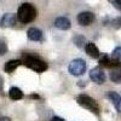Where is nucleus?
<instances>
[{
  "label": "nucleus",
  "mask_w": 121,
  "mask_h": 121,
  "mask_svg": "<svg viewBox=\"0 0 121 121\" xmlns=\"http://www.w3.org/2000/svg\"><path fill=\"white\" fill-rule=\"evenodd\" d=\"M17 17L22 23H30L36 18V9L32 4L24 3L18 7Z\"/></svg>",
  "instance_id": "1"
},
{
  "label": "nucleus",
  "mask_w": 121,
  "mask_h": 121,
  "mask_svg": "<svg viewBox=\"0 0 121 121\" xmlns=\"http://www.w3.org/2000/svg\"><path fill=\"white\" fill-rule=\"evenodd\" d=\"M23 64H26L28 68H30L36 73H43L47 69V64L44 60L39 59L38 57H33V56H26L23 58Z\"/></svg>",
  "instance_id": "2"
},
{
  "label": "nucleus",
  "mask_w": 121,
  "mask_h": 121,
  "mask_svg": "<svg viewBox=\"0 0 121 121\" xmlns=\"http://www.w3.org/2000/svg\"><path fill=\"white\" fill-rule=\"evenodd\" d=\"M76 102L79 105H81L82 108L90 110V112H92L95 114H98L99 113V105L98 103L96 102V100L93 98H91L86 95H80L76 99Z\"/></svg>",
  "instance_id": "3"
},
{
  "label": "nucleus",
  "mask_w": 121,
  "mask_h": 121,
  "mask_svg": "<svg viewBox=\"0 0 121 121\" xmlns=\"http://www.w3.org/2000/svg\"><path fill=\"white\" fill-rule=\"evenodd\" d=\"M68 70H69V73L74 75V76H79V75H82L85 73V70H86V62L84 59H74L70 62L69 67H68Z\"/></svg>",
  "instance_id": "4"
},
{
  "label": "nucleus",
  "mask_w": 121,
  "mask_h": 121,
  "mask_svg": "<svg viewBox=\"0 0 121 121\" xmlns=\"http://www.w3.org/2000/svg\"><path fill=\"white\" fill-rule=\"evenodd\" d=\"M90 79L92 80L93 82L98 84V85H102L105 82V73L103 72L102 68L96 67L90 72Z\"/></svg>",
  "instance_id": "5"
},
{
  "label": "nucleus",
  "mask_w": 121,
  "mask_h": 121,
  "mask_svg": "<svg viewBox=\"0 0 121 121\" xmlns=\"http://www.w3.org/2000/svg\"><path fill=\"white\" fill-rule=\"evenodd\" d=\"M76 19H78V22H79L80 26L86 27V26H90L91 23L95 21V15H93L92 12H88V11L80 12V13L78 15Z\"/></svg>",
  "instance_id": "6"
},
{
  "label": "nucleus",
  "mask_w": 121,
  "mask_h": 121,
  "mask_svg": "<svg viewBox=\"0 0 121 121\" xmlns=\"http://www.w3.org/2000/svg\"><path fill=\"white\" fill-rule=\"evenodd\" d=\"M17 22L16 19V16L13 13H5L1 19H0V27L1 28H11V27H15Z\"/></svg>",
  "instance_id": "7"
},
{
  "label": "nucleus",
  "mask_w": 121,
  "mask_h": 121,
  "mask_svg": "<svg viewBox=\"0 0 121 121\" xmlns=\"http://www.w3.org/2000/svg\"><path fill=\"white\" fill-rule=\"evenodd\" d=\"M28 39L32 40V41H43V32L39 28H29L27 32Z\"/></svg>",
  "instance_id": "8"
},
{
  "label": "nucleus",
  "mask_w": 121,
  "mask_h": 121,
  "mask_svg": "<svg viewBox=\"0 0 121 121\" xmlns=\"http://www.w3.org/2000/svg\"><path fill=\"white\" fill-rule=\"evenodd\" d=\"M70 26H72V23H70V21L67 17H58L55 21V27L60 30H68Z\"/></svg>",
  "instance_id": "9"
},
{
  "label": "nucleus",
  "mask_w": 121,
  "mask_h": 121,
  "mask_svg": "<svg viewBox=\"0 0 121 121\" xmlns=\"http://www.w3.org/2000/svg\"><path fill=\"white\" fill-rule=\"evenodd\" d=\"M85 51H86V53H87L91 58H98L99 55H100L98 47H97L93 43H87L86 46H85Z\"/></svg>",
  "instance_id": "10"
},
{
  "label": "nucleus",
  "mask_w": 121,
  "mask_h": 121,
  "mask_svg": "<svg viewBox=\"0 0 121 121\" xmlns=\"http://www.w3.org/2000/svg\"><path fill=\"white\" fill-rule=\"evenodd\" d=\"M108 98L113 102V104H114V107L116 108L117 112L121 113V96L117 95L116 92L110 91V92H108Z\"/></svg>",
  "instance_id": "11"
},
{
  "label": "nucleus",
  "mask_w": 121,
  "mask_h": 121,
  "mask_svg": "<svg viewBox=\"0 0 121 121\" xmlns=\"http://www.w3.org/2000/svg\"><path fill=\"white\" fill-rule=\"evenodd\" d=\"M22 64V62L21 60H18V59H11V60H9L7 63H5V65H4V70L6 73H12V72H15V69L17 68V67H19Z\"/></svg>",
  "instance_id": "12"
},
{
  "label": "nucleus",
  "mask_w": 121,
  "mask_h": 121,
  "mask_svg": "<svg viewBox=\"0 0 121 121\" xmlns=\"http://www.w3.org/2000/svg\"><path fill=\"white\" fill-rule=\"evenodd\" d=\"M99 63L102 65H105V67H109V68H115V67H120V63L117 62V60L115 59H112L110 57L108 56H103L102 58H100Z\"/></svg>",
  "instance_id": "13"
},
{
  "label": "nucleus",
  "mask_w": 121,
  "mask_h": 121,
  "mask_svg": "<svg viewBox=\"0 0 121 121\" xmlns=\"http://www.w3.org/2000/svg\"><path fill=\"white\" fill-rule=\"evenodd\" d=\"M110 80L115 84H121V67H115L110 72Z\"/></svg>",
  "instance_id": "14"
},
{
  "label": "nucleus",
  "mask_w": 121,
  "mask_h": 121,
  "mask_svg": "<svg viewBox=\"0 0 121 121\" xmlns=\"http://www.w3.org/2000/svg\"><path fill=\"white\" fill-rule=\"evenodd\" d=\"M9 96L12 100H18L23 98V92L18 87H11L9 91Z\"/></svg>",
  "instance_id": "15"
},
{
  "label": "nucleus",
  "mask_w": 121,
  "mask_h": 121,
  "mask_svg": "<svg viewBox=\"0 0 121 121\" xmlns=\"http://www.w3.org/2000/svg\"><path fill=\"white\" fill-rule=\"evenodd\" d=\"M112 57H113V59L117 60L119 63H121V47H116L114 50L113 53H112Z\"/></svg>",
  "instance_id": "16"
},
{
  "label": "nucleus",
  "mask_w": 121,
  "mask_h": 121,
  "mask_svg": "<svg viewBox=\"0 0 121 121\" xmlns=\"http://www.w3.org/2000/svg\"><path fill=\"white\" fill-rule=\"evenodd\" d=\"M6 51H7V45L5 44V41L0 40V57H1L3 55H5Z\"/></svg>",
  "instance_id": "17"
},
{
  "label": "nucleus",
  "mask_w": 121,
  "mask_h": 121,
  "mask_svg": "<svg viewBox=\"0 0 121 121\" xmlns=\"http://www.w3.org/2000/svg\"><path fill=\"white\" fill-rule=\"evenodd\" d=\"M110 1H112V4L114 5L115 9L121 10V0H110Z\"/></svg>",
  "instance_id": "18"
},
{
  "label": "nucleus",
  "mask_w": 121,
  "mask_h": 121,
  "mask_svg": "<svg viewBox=\"0 0 121 121\" xmlns=\"http://www.w3.org/2000/svg\"><path fill=\"white\" fill-rule=\"evenodd\" d=\"M112 23H113V26H115V27H121V18H116V19H114Z\"/></svg>",
  "instance_id": "19"
},
{
  "label": "nucleus",
  "mask_w": 121,
  "mask_h": 121,
  "mask_svg": "<svg viewBox=\"0 0 121 121\" xmlns=\"http://www.w3.org/2000/svg\"><path fill=\"white\" fill-rule=\"evenodd\" d=\"M51 121H65V120L62 119V117H59V116H53V117L51 119Z\"/></svg>",
  "instance_id": "20"
},
{
  "label": "nucleus",
  "mask_w": 121,
  "mask_h": 121,
  "mask_svg": "<svg viewBox=\"0 0 121 121\" xmlns=\"http://www.w3.org/2000/svg\"><path fill=\"white\" fill-rule=\"evenodd\" d=\"M0 121H11L9 117H6V116H1L0 117Z\"/></svg>",
  "instance_id": "21"
},
{
  "label": "nucleus",
  "mask_w": 121,
  "mask_h": 121,
  "mask_svg": "<svg viewBox=\"0 0 121 121\" xmlns=\"http://www.w3.org/2000/svg\"><path fill=\"white\" fill-rule=\"evenodd\" d=\"M1 87H3V79L0 76V90H1Z\"/></svg>",
  "instance_id": "22"
}]
</instances>
